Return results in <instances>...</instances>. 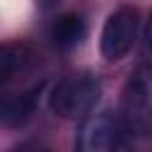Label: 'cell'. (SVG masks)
<instances>
[{
    "mask_svg": "<svg viewBox=\"0 0 152 152\" xmlns=\"http://www.w3.org/2000/svg\"><path fill=\"white\" fill-rule=\"evenodd\" d=\"M121 119L138 135H152V66H138L121 90Z\"/></svg>",
    "mask_w": 152,
    "mask_h": 152,
    "instance_id": "3",
    "label": "cell"
},
{
    "mask_svg": "<svg viewBox=\"0 0 152 152\" xmlns=\"http://www.w3.org/2000/svg\"><path fill=\"white\" fill-rule=\"evenodd\" d=\"M145 40H147V48L152 50V14H150V21H147V28H145Z\"/></svg>",
    "mask_w": 152,
    "mask_h": 152,
    "instance_id": "9",
    "label": "cell"
},
{
    "mask_svg": "<svg viewBox=\"0 0 152 152\" xmlns=\"http://www.w3.org/2000/svg\"><path fill=\"white\" fill-rule=\"evenodd\" d=\"M138 36V10L131 5H121L114 10L100 33V52L107 62H116L128 55Z\"/></svg>",
    "mask_w": 152,
    "mask_h": 152,
    "instance_id": "4",
    "label": "cell"
},
{
    "mask_svg": "<svg viewBox=\"0 0 152 152\" xmlns=\"http://www.w3.org/2000/svg\"><path fill=\"white\" fill-rule=\"evenodd\" d=\"M12 152H52V150L45 142H40V140H26V142L17 145Z\"/></svg>",
    "mask_w": 152,
    "mask_h": 152,
    "instance_id": "8",
    "label": "cell"
},
{
    "mask_svg": "<svg viewBox=\"0 0 152 152\" xmlns=\"http://www.w3.org/2000/svg\"><path fill=\"white\" fill-rule=\"evenodd\" d=\"M100 93H102L100 81L93 74L76 71L55 83V88L50 90L48 104L52 114L62 119H81L93 112V107L100 100Z\"/></svg>",
    "mask_w": 152,
    "mask_h": 152,
    "instance_id": "2",
    "label": "cell"
},
{
    "mask_svg": "<svg viewBox=\"0 0 152 152\" xmlns=\"http://www.w3.org/2000/svg\"><path fill=\"white\" fill-rule=\"evenodd\" d=\"M40 95H43V83H36V86H31L21 93L7 95L2 100V124L19 128L26 121H31V116L38 112Z\"/></svg>",
    "mask_w": 152,
    "mask_h": 152,
    "instance_id": "5",
    "label": "cell"
},
{
    "mask_svg": "<svg viewBox=\"0 0 152 152\" xmlns=\"http://www.w3.org/2000/svg\"><path fill=\"white\" fill-rule=\"evenodd\" d=\"M86 31H88V26H86L83 14L66 12V14H62V17L55 19V24L50 28V38H52L55 48H59V50H74L76 45L83 43Z\"/></svg>",
    "mask_w": 152,
    "mask_h": 152,
    "instance_id": "6",
    "label": "cell"
},
{
    "mask_svg": "<svg viewBox=\"0 0 152 152\" xmlns=\"http://www.w3.org/2000/svg\"><path fill=\"white\" fill-rule=\"evenodd\" d=\"M74 152H133L131 128L112 112L88 114L78 126Z\"/></svg>",
    "mask_w": 152,
    "mask_h": 152,
    "instance_id": "1",
    "label": "cell"
},
{
    "mask_svg": "<svg viewBox=\"0 0 152 152\" xmlns=\"http://www.w3.org/2000/svg\"><path fill=\"white\" fill-rule=\"evenodd\" d=\"M31 59V50L26 43H7L0 50V81H12Z\"/></svg>",
    "mask_w": 152,
    "mask_h": 152,
    "instance_id": "7",
    "label": "cell"
}]
</instances>
